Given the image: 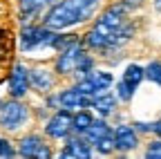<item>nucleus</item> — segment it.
Returning a JSON list of instances; mask_svg holds the SVG:
<instances>
[{
  "label": "nucleus",
  "instance_id": "nucleus-1",
  "mask_svg": "<svg viewBox=\"0 0 161 159\" xmlns=\"http://www.w3.org/2000/svg\"><path fill=\"white\" fill-rule=\"evenodd\" d=\"M130 34L132 27L125 25V5H114L98 18V23L87 34V45L96 49H112L125 43Z\"/></svg>",
  "mask_w": 161,
  "mask_h": 159
},
{
  "label": "nucleus",
  "instance_id": "nucleus-2",
  "mask_svg": "<svg viewBox=\"0 0 161 159\" xmlns=\"http://www.w3.org/2000/svg\"><path fill=\"white\" fill-rule=\"evenodd\" d=\"M98 7V0H63L58 3L45 18L47 29H65L76 23H83L94 14Z\"/></svg>",
  "mask_w": 161,
  "mask_h": 159
},
{
  "label": "nucleus",
  "instance_id": "nucleus-3",
  "mask_svg": "<svg viewBox=\"0 0 161 159\" xmlns=\"http://www.w3.org/2000/svg\"><path fill=\"white\" fill-rule=\"evenodd\" d=\"M90 67H92V61L85 56L80 43H76V41H72V43L63 49V54H60L58 63H56V70L63 72V74L74 72V70H78V72H90Z\"/></svg>",
  "mask_w": 161,
  "mask_h": 159
},
{
  "label": "nucleus",
  "instance_id": "nucleus-4",
  "mask_svg": "<svg viewBox=\"0 0 161 159\" xmlns=\"http://www.w3.org/2000/svg\"><path fill=\"white\" fill-rule=\"evenodd\" d=\"M56 41V34L49 31L47 27H27L23 29V36H20V43H23L25 49H36V47H47L54 45Z\"/></svg>",
  "mask_w": 161,
  "mask_h": 159
},
{
  "label": "nucleus",
  "instance_id": "nucleus-5",
  "mask_svg": "<svg viewBox=\"0 0 161 159\" xmlns=\"http://www.w3.org/2000/svg\"><path fill=\"white\" fill-rule=\"evenodd\" d=\"M27 119V108L23 103H5L0 108V126L7 130H16L23 126V121Z\"/></svg>",
  "mask_w": 161,
  "mask_h": 159
},
{
  "label": "nucleus",
  "instance_id": "nucleus-6",
  "mask_svg": "<svg viewBox=\"0 0 161 159\" xmlns=\"http://www.w3.org/2000/svg\"><path fill=\"white\" fill-rule=\"evenodd\" d=\"M110 85H112V76L108 72H87V76L76 85V90L92 96V94H98V92L108 90Z\"/></svg>",
  "mask_w": 161,
  "mask_h": 159
},
{
  "label": "nucleus",
  "instance_id": "nucleus-7",
  "mask_svg": "<svg viewBox=\"0 0 161 159\" xmlns=\"http://www.w3.org/2000/svg\"><path fill=\"white\" fill-rule=\"evenodd\" d=\"M20 155H23V157H36V159H49L52 150L43 144V139L25 137L23 141H20Z\"/></svg>",
  "mask_w": 161,
  "mask_h": 159
},
{
  "label": "nucleus",
  "instance_id": "nucleus-8",
  "mask_svg": "<svg viewBox=\"0 0 161 159\" xmlns=\"http://www.w3.org/2000/svg\"><path fill=\"white\" fill-rule=\"evenodd\" d=\"M27 90H29V70L23 65H16L9 76V92L18 99V96H25Z\"/></svg>",
  "mask_w": 161,
  "mask_h": 159
},
{
  "label": "nucleus",
  "instance_id": "nucleus-9",
  "mask_svg": "<svg viewBox=\"0 0 161 159\" xmlns=\"http://www.w3.org/2000/svg\"><path fill=\"white\" fill-rule=\"evenodd\" d=\"M69 130H72V114H69L67 110L56 112V114L52 116V121L47 123V134H49V137H56V139L65 137Z\"/></svg>",
  "mask_w": 161,
  "mask_h": 159
},
{
  "label": "nucleus",
  "instance_id": "nucleus-10",
  "mask_svg": "<svg viewBox=\"0 0 161 159\" xmlns=\"http://www.w3.org/2000/svg\"><path fill=\"white\" fill-rule=\"evenodd\" d=\"M112 139H114V148H119V150H132L136 146V134L130 126H119L114 130Z\"/></svg>",
  "mask_w": 161,
  "mask_h": 159
},
{
  "label": "nucleus",
  "instance_id": "nucleus-11",
  "mask_svg": "<svg viewBox=\"0 0 161 159\" xmlns=\"http://www.w3.org/2000/svg\"><path fill=\"white\" fill-rule=\"evenodd\" d=\"M58 101L63 103L65 108H87V105H92V96H87V94H83V92H78V90L74 88V90L63 92Z\"/></svg>",
  "mask_w": 161,
  "mask_h": 159
},
{
  "label": "nucleus",
  "instance_id": "nucleus-12",
  "mask_svg": "<svg viewBox=\"0 0 161 159\" xmlns=\"http://www.w3.org/2000/svg\"><path fill=\"white\" fill-rule=\"evenodd\" d=\"M85 137L90 139L92 144H98L101 139L112 137V130H110V126H105L103 121H92V123L85 128Z\"/></svg>",
  "mask_w": 161,
  "mask_h": 159
},
{
  "label": "nucleus",
  "instance_id": "nucleus-13",
  "mask_svg": "<svg viewBox=\"0 0 161 159\" xmlns=\"http://www.w3.org/2000/svg\"><path fill=\"white\" fill-rule=\"evenodd\" d=\"M29 83H31L36 90L45 92V90L52 88L54 78H52V74H49L47 70H34V72H29Z\"/></svg>",
  "mask_w": 161,
  "mask_h": 159
},
{
  "label": "nucleus",
  "instance_id": "nucleus-14",
  "mask_svg": "<svg viewBox=\"0 0 161 159\" xmlns=\"http://www.w3.org/2000/svg\"><path fill=\"white\" fill-rule=\"evenodd\" d=\"M60 155H63V157H80V159H90V157H92L87 144H83L80 139H72V141L65 146V150L60 152Z\"/></svg>",
  "mask_w": 161,
  "mask_h": 159
},
{
  "label": "nucleus",
  "instance_id": "nucleus-15",
  "mask_svg": "<svg viewBox=\"0 0 161 159\" xmlns=\"http://www.w3.org/2000/svg\"><path fill=\"white\" fill-rule=\"evenodd\" d=\"M141 78H143V70H141L139 65H130L128 70H125V74H123V81H121V83H123L128 90H136L139 88V83H141Z\"/></svg>",
  "mask_w": 161,
  "mask_h": 159
},
{
  "label": "nucleus",
  "instance_id": "nucleus-16",
  "mask_svg": "<svg viewBox=\"0 0 161 159\" xmlns=\"http://www.w3.org/2000/svg\"><path fill=\"white\" fill-rule=\"evenodd\" d=\"M92 105L101 112V114H110L116 108V99L112 94H103V96H94L92 99Z\"/></svg>",
  "mask_w": 161,
  "mask_h": 159
},
{
  "label": "nucleus",
  "instance_id": "nucleus-17",
  "mask_svg": "<svg viewBox=\"0 0 161 159\" xmlns=\"http://www.w3.org/2000/svg\"><path fill=\"white\" fill-rule=\"evenodd\" d=\"M92 121H94V119H92L90 112H78L76 116H72V128L78 130V132H85V128H87Z\"/></svg>",
  "mask_w": 161,
  "mask_h": 159
},
{
  "label": "nucleus",
  "instance_id": "nucleus-18",
  "mask_svg": "<svg viewBox=\"0 0 161 159\" xmlns=\"http://www.w3.org/2000/svg\"><path fill=\"white\" fill-rule=\"evenodd\" d=\"M148 78H150V81H154V83H159L161 85V63H150L148 67H146V72H143Z\"/></svg>",
  "mask_w": 161,
  "mask_h": 159
},
{
  "label": "nucleus",
  "instance_id": "nucleus-19",
  "mask_svg": "<svg viewBox=\"0 0 161 159\" xmlns=\"http://www.w3.org/2000/svg\"><path fill=\"white\" fill-rule=\"evenodd\" d=\"M146 157H152V159H161V141H157V144H152V146L148 148V152H146Z\"/></svg>",
  "mask_w": 161,
  "mask_h": 159
},
{
  "label": "nucleus",
  "instance_id": "nucleus-20",
  "mask_svg": "<svg viewBox=\"0 0 161 159\" xmlns=\"http://www.w3.org/2000/svg\"><path fill=\"white\" fill-rule=\"evenodd\" d=\"M132 94H134L132 90H128L123 83H119V96L123 99V101H130V99H132Z\"/></svg>",
  "mask_w": 161,
  "mask_h": 159
},
{
  "label": "nucleus",
  "instance_id": "nucleus-21",
  "mask_svg": "<svg viewBox=\"0 0 161 159\" xmlns=\"http://www.w3.org/2000/svg\"><path fill=\"white\" fill-rule=\"evenodd\" d=\"M0 155H3V157H11L14 155V148L5 141V139H0Z\"/></svg>",
  "mask_w": 161,
  "mask_h": 159
},
{
  "label": "nucleus",
  "instance_id": "nucleus-22",
  "mask_svg": "<svg viewBox=\"0 0 161 159\" xmlns=\"http://www.w3.org/2000/svg\"><path fill=\"white\" fill-rule=\"evenodd\" d=\"M152 130H154L157 134H161V121H159V123H154V126H152Z\"/></svg>",
  "mask_w": 161,
  "mask_h": 159
},
{
  "label": "nucleus",
  "instance_id": "nucleus-23",
  "mask_svg": "<svg viewBox=\"0 0 161 159\" xmlns=\"http://www.w3.org/2000/svg\"><path fill=\"white\" fill-rule=\"evenodd\" d=\"M132 3H134V5H139V3H141V0H128V5H132Z\"/></svg>",
  "mask_w": 161,
  "mask_h": 159
},
{
  "label": "nucleus",
  "instance_id": "nucleus-24",
  "mask_svg": "<svg viewBox=\"0 0 161 159\" xmlns=\"http://www.w3.org/2000/svg\"><path fill=\"white\" fill-rule=\"evenodd\" d=\"M157 7H159V9H161V0H157Z\"/></svg>",
  "mask_w": 161,
  "mask_h": 159
},
{
  "label": "nucleus",
  "instance_id": "nucleus-25",
  "mask_svg": "<svg viewBox=\"0 0 161 159\" xmlns=\"http://www.w3.org/2000/svg\"><path fill=\"white\" fill-rule=\"evenodd\" d=\"M47 3H54V0H47Z\"/></svg>",
  "mask_w": 161,
  "mask_h": 159
}]
</instances>
